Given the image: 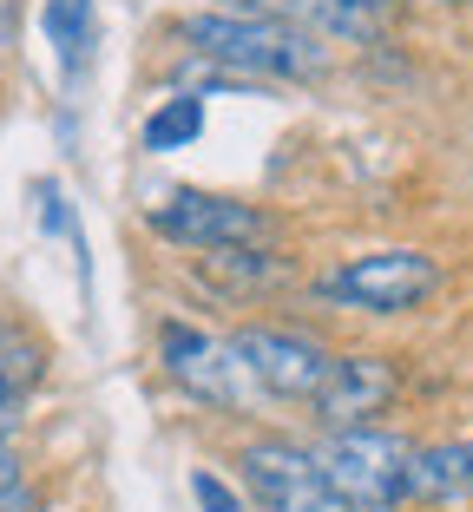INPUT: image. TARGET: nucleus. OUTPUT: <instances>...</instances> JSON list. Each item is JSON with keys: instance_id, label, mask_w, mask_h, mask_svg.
<instances>
[{"instance_id": "f8f14e48", "label": "nucleus", "mask_w": 473, "mask_h": 512, "mask_svg": "<svg viewBox=\"0 0 473 512\" xmlns=\"http://www.w3.org/2000/svg\"><path fill=\"white\" fill-rule=\"evenodd\" d=\"M198 132H204V99H165V106L145 119V151L198 145Z\"/></svg>"}, {"instance_id": "a211bd4d", "label": "nucleus", "mask_w": 473, "mask_h": 512, "mask_svg": "<svg viewBox=\"0 0 473 512\" xmlns=\"http://www.w3.org/2000/svg\"><path fill=\"white\" fill-rule=\"evenodd\" d=\"M14 342H20V329H7V322H0V355H7Z\"/></svg>"}, {"instance_id": "dca6fc26", "label": "nucleus", "mask_w": 473, "mask_h": 512, "mask_svg": "<svg viewBox=\"0 0 473 512\" xmlns=\"http://www.w3.org/2000/svg\"><path fill=\"white\" fill-rule=\"evenodd\" d=\"M14 407H20V394H7V388H0V440H7V434L20 427V414H14Z\"/></svg>"}, {"instance_id": "0eeeda50", "label": "nucleus", "mask_w": 473, "mask_h": 512, "mask_svg": "<svg viewBox=\"0 0 473 512\" xmlns=\"http://www.w3.org/2000/svg\"><path fill=\"white\" fill-rule=\"evenodd\" d=\"M401 394V368L388 355H336L329 381L316 388V421L322 427H375Z\"/></svg>"}, {"instance_id": "2eb2a0df", "label": "nucleus", "mask_w": 473, "mask_h": 512, "mask_svg": "<svg viewBox=\"0 0 473 512\" xmlns=\"http://www.w3.org/2000/svg\"><path fill=\"white\" fill-rule=\"evenodd\" d=\"M0 512H40V499H33V486H14V493H0Z\"/></svg>"}, {"instance_id": "ddd939ff", "label": "nucleus", "mask_w": 473, "mask_h": 512, "mask_svg": "<svg viewBox=\"0 0 473 512\" xmlns=\"http://www.w3.org/2000/svg\"><path fill=\"white\" fill-rule=\"evenodd\" d=\"M191 493H198V506H204V512H244V499L230 493L217 473H191Z\"/></svg>"}, {"instance_id": "9b49d317", "label": "nucleus", "mask_w": 473, "mask_h": 512, "mask_svg": "<svg viewBox=\"0 0 473 512\" xmlns=\"http://www.w3.org/2000/svg\"><path fill=\"white\" fill-rule=\"evenodd\" d=\"M46 40L60 46L66 79H79L86 46H92V0H46Z\"/></svg>"}, {"instance_id": "39448f33", "label": "nucleus", "mask_w": 473, "mask_h": 512, "mask_svg": "<svg viewBox=\"0 0 473 512\" xmlns=\"http://www.w3.org/2000/svg\"><path fill=\"white\" fill-rule=\"evenodd\" d=\"M158 362H165V375L178 381L184 394H198L204 407H244L250 401V368L237 362V348H230V335L217 342V335L191 329V322H165L158 329Z\"/></svg>"}, {"instance_id": "9d476101", "label": "nucleus", "mask_w": 473, "mask_h": 512, "mask_svg": "<svg viewBox=\"0 0 473 512\" xmlns=\"http://www.w3.org/2000/svg\"><path fill=\"white\" fill-rule=\"evenodd\" d=\"M467 493H473V440H434V447L408 453V473H401L408 506H454Z\"/></svg>"}, {"instance_id": "6e6552de", "label": "nucleus", "mask_w": 473, "mask_h": 512, "mask_svg": "<svg viewBox=\"0 0 473 512\" xmlns=\"http://www.w3.org/2000/svg\"><path fill=\"white\" fill-rule=\"evenodd\" d=\"M237 467H244V480H250L257 512H270V506H283V499L322 486V460L309 447H296V440H250V447L237 453Z\"/></svg>"}, {"instance_id": "4468645a", "label": "nucleus", "mask_w": 473, "mask_h": 512, "mask_svg": "<svg viewBox=\"0 0 473 512\" xmlns=\"http://www.w3.org/2000/svg\"><path fill=\"white\" fill-rule=\"evenodd\" d=\"M14 486H20V453L0 440V493H14Z\"/></svg>"}, {"instance_id": "f03ea898", "label": "nucleus", "mask_w": 473, "mask_h": 512, "mask_svg": "<svg viewBox=\"0 0 473 512\" xmlns=\"http://www.w3.org/2000/svg\"><path fill=\"white\" fill-rule=\"evenodd\" d=\"M408 440L401 434H382V427H329L322 440V480L329 493L349 499L355 512H395L408 506L401 499V473H408Z\"/></svg>"}, {"instance_id": "f257e3e1", "label": "nucleus", "mask_w": 473, "mask_h": 512, "mask_svg": "<svg viewBox=\"0 0 473 512\" xmlns=\"http://www.w3.org/2000/svg\"><path fill=\"white\" fill-rule=\"evenodd\" d=\"M184 40L198 46V60L250 79H322V66H329L316 33L283 27V20H250V14H191Z\"/></svg>"}, {"instance_id": "7ed1b4c3", "label": "nucleus", "mask_w": 473, "mask_h": 512, "mask_svg": "<svg viewBox=\"0 0 473 512\" xmlns=\"http://www.w3.org/2000/svg\"><path fill=\"white\" fill-rule=\"evenodd\" d=\"M316 289L342 309H362V316H408L441 289V263L428 250H368L329 270Z\"/></svg>"}, {"instance_id": "f3484780", "label": "nucleus", "mask_w": 473, "mask_h": 512, "mask_svg": "<svg viewBox=\"0 0 473 512\" xmlns=\"http://www.w3.org/2000/svg\"><path fill=\"white\" fill-rule=\"evenodd\" d=\"M349 7H362V14H375V20H382V14H395L401 0H349Z\"/></svg>"}, {"instance_id": "423d86ee", "label": "nucleus", "mask_w": 473, "mask_h": 512, "mask_svg": "<svg viewBox=\"0 0 473 512\" xmlns=\"http://www.w3.org/2000/svg\"><path fill=\"white\" fill-rule=\"evenodd\" d=\"M158 237L191 243V250H250V243H270L276 224L257 204H237V197H211V191H178L165 211L152 217Z\"/></svg>"}, {"instance_id": "20e7f679", "label": "nucleus", "mask_w": 473, "mask_h": 512, "mask_svg": "<svg viewBox=\"0 0 473 512\" xmlns=\"http://www.w3.org/2000/svg\"><path fill=\"white\" fill-rule=\"evenodd\" d=\"M230 348H237V362L250 368L263 394L276 401H316V388L329 381V348L303 329H270V322H244V329H230Z\"/></svg>"}, {"instance_id": "1a4fd4ad", "label": "nucleus", "mask_w": 473, "mask_h": 512, "mask_svg": "<svg viewBox=\"0 0 473 512\" xmlns=\"http://www.w3.org/2000/svg\"><path fill=\"white\" fill-rule=\"evenodd\" d=\"M230 14L250 20H283V27H303L316 40H375L382 20L349 7V0H230Z\"/></svg>"}]
</instances>
